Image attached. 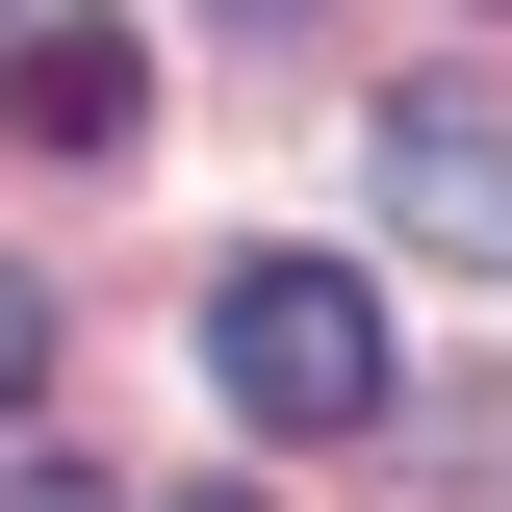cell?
<instances>
[{"mask_svg": "<svg viewBox=\"0 0 512 512\" xmlns=\"http://www.w3.org/2000/svg\"><path fill=\"white\" fill-rule=\"evenodd\" d=\"M205 359H231V410H256V436H384V308L333 282V256H231Z\"/></svg>", "mask_w": 512, "mask_h": 512, "instance_id": "obj_1", "label": "cell"}, {"mask_svg": "<svg viewBox=\"0 0 512 512\" xmlns=\"http://www.w3.org/2000/svg\"><path fill=\"white\" fill-rule=\"evenodd\" d=\"M384 205H410L436 256L512 282V128H487V103H384Z\"/></svg>", "mask_w": 512, "mask_h": 512, "instance_id": "obj_2", "label": "cell"}, {"mask_svg": "<svg viewBox=\"0 0 512 512\" xmlns=\"http://www.w3.org/2000/svg\"><path fill=\"white\" fill-rule=\"evenodd\" d=\"M0 103L52 128V154H103V128L154 103V77H128V26H26V77H0Z\"/></svg>", "mask_w": 512, "mask_h": 512, "instance_id": "obj_3", "label": "cell"}, {"mask_svg": "<svg viewBox=\"0 0 512 512\" xmlns=\"http://www.w3.org/2000/svg\"><path fill=\"white\" fill-rule=\"evenodd\" d=\"M0 512H128V487H103V461H0Z\"/></svg>", "mask_w": 512, "mask_h": 512, "instance_id": "obj_4", "label": "cell"}, {"mask_svg": "<svg viewBox=\"0 0 512 512\" xmlns=\"http://www.w3.org/2000/svg\"><path fill=\"white\" fill-rule=\"evenodd\" d=\"M26 384H52V308H26V282H0V410H26Z\"/></svg>", "mask_w": 512, "mask_h": 512, "instance_id": "obj_5", "label": "cell"}, {"mask_svg": "<svg viewBox=\"0 0 512 512\" xmlns=\"http://www.w3.org/2000/svg\"><path fill=\"white\" fill-rule=\"evenodd\" d=\"M231 26H282V0H231Z\"/></svg>", "mask_w": 512, "mask_h": 512, "instance_id": "obj_6", "label": "cell"}, {"mask_svg": "<svg viewBox=\"0 0 512 512\" xmlns=\"http://www.w3.org/2000/svg\"><path fill=\"white\" fill-rule=\"evenodd\" d=\"M205 512H256V487H205Z\"/></svg>", "mask_w": 512, "mask_h": 512, "instance_id": "obj_7", "label": "cell"}]
</instances>
